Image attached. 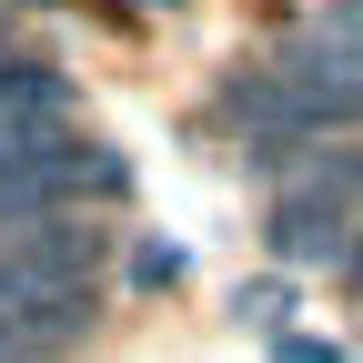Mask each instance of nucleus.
I'll use <instances>...</instances> for the list:
<instances>
[{
    "instance_id": "obj_1",
    "label": "nucleus",
    "mask_w": 363,
    "mask_h": 363,
    "mask_svg": "<svg viewBox=\"0 0 363 363\" xmlns=\"http://www.w3.org/2000/svg\"><path fill=\"white\" fill-rule=\"evenodd\" d=\"M353 202H363V152H343V162H303L283 192H272V252H283V262H343V242H353Z\"/></svg>"
},
{
    "instance_id": "obj_2",
    "label": "nucleus",
    "mask_w": 363,
    "mask_h": 363,
    "mask_svg": "<svg viewBox=\"0 0 363 363\" xmlns=\"http://www.w3.org/2000/svg\"><path fill=\"white\" fill-rule=\"evenodd\" d=\"M212 121L233 131L242 152H262V162H272V152H303V142H323V121H313V111L293 101V81L272 71V61H242L233 81H222V91H212Z\"/></svg>"
},
{
    "instance_id": "obj_3",
    "label": "nucleus",
    "mask_w": 363,
    "mask_h": 363,
    "mask_svg": "<svg viewBox=\"0 0 363 363\" xmlns=\"http://www.w3.org/2000/svg\"><path fill=\"white\" fill-rule=\"evenodd\" d=\"M272 71L293 81V101L323 121V131H353V121H363V61H353V51H333L323 30H303V40H293V51L272 61Z\"/></svg>"
},
{
    "instance_id": "obj_4",
    "label": "nucleus",
    "mask_w": 363,
    "mask_h": 363,
    "mask_svg": "<svg viewBox=\"0 0 363 363\" xmlns=\"http://www.w3.org/2000/svg\"><path fill=\"white\" fill-rule=\"evenodd\" d=\"M30 121H61V71L40 51H0V142Z\"/></svg>"
},
{
    "instance_id": "obj_5",
    "label": "nucleus",
    "mask_w": 363,
    "mask_h": 363,
    "mask_svg": "<svg viewBox=\"0 0 363 363\" xmlns=\"http://www.w3.org/2000/svg\"><path fill=\"white\" fill-rule=\"evenodd\" d=\"M323 40H333V51H353V61H363V0H343V11L323 21Z\"/></svg>"
},
{
    "instance_id": "obj_6",
    "label": "nucleus",
    "mask_w": 363,
    "mask_h": 363,
    "mask_svg": "<svg viewBox=\"0 0 363 363\" xmlns=\"http://www.w3.org/2000/svg\"><path fill=\"white\" fill-rule=\"evenodd\" d=\"M272 353H283V363H343V343H323V333H283Z\"/></svg>"
},
{
    "instance_id": "obj_7",
    "label": "nucleus",
    "mask_w": 363,
    "mask_h": 363,
    "mask_svg": "<svg viewBox=\"0 0 363 363\" xmlns=\"http://www.w3.org/2000/svg\"><path fill=\"white\" fill-rule=\"evenodd\" d=\"M333 272H343L353 293H363V222H353V242H343V262H333Z\"/></svg>"
}]
</instances>
